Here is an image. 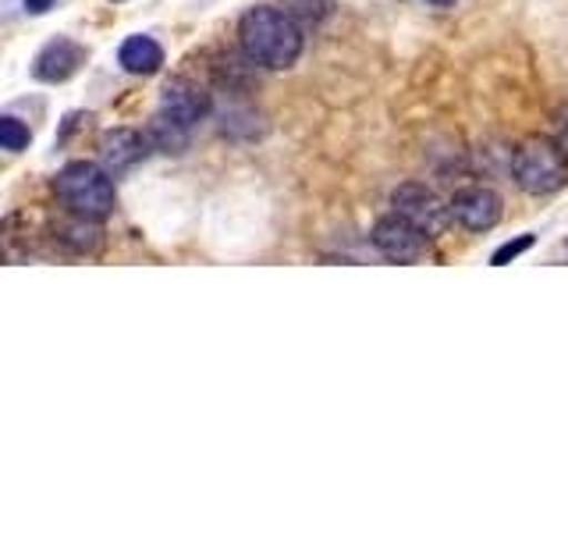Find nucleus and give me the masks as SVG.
<instances>
[{
	"instance_id": "1",
	"label": "nucleus",
	"mask_w": 568,
	"mask_h": 533,
	"mask_svg": "<svg viewBox=\"0 0 568 533\" xmlns=\"http://www.w3.org/2000/svg\"><path fill=\"white\" fill-rule=\"evenodd\" d=\"M239 43L245 50V58L266 68V71H288L306 47L302 26L284 8H248L239 18Z\"/></svg>"
},
{
	"instance_id": "2",
	"label": "nucleus",
	"mask_w": 568,
	"mask_h": 533,
	"mask_svg": "<svg viewBox=\"0 0 568 533\" xmlns=\"http://www.w3.org/2000/svg\"><path fill=\"white\" fill-rule=\"evenodd\" d=\"M53 192L64 203L68 213H82V218L103 221L111 218L118 207V189H114V174L103 164L93 160H71L53 178Z\"/></svg>"
},
{
	"instance_id": "3",
	"label": "nucleus",
	"mask_w": 568,
	"mask_h": 533,
	"mask_svg": "<svg viewBox=\"0 0 568 533\" xmlns=\"http://www.w3.org/2000/svg\"><path fill=\"white\" fill-rule=\"evenodd\" d=\"M511 178L529 195H550L568 185V150L558 139L529 135L511 153Z\"/></svg>"
},
{
	"instance_id": "4",
	"label": "nucleus",
	"mask_w": 568,
	"mask_h": 533,
	"mask_svg": "<svg viewBox=\"0 0 568 533\" xmlns=\"http://www.w3.org/2000/svg\"><path fill=\"white\" fill-rule=\"evenodd\" d=\"M390 210L402 213L405 221H413L430 239L444 235L448 224L455 221L452 218V203H444L440 195L430 185H423V182H402L395 192H390Z\"/></svg>"
},
{
	"instance_id": "5",
	"label": "nucleus",
	"mask_w": 568,
	"mask_h": 533,
	"mask_svg": "<svg viewBox=\"0 0 568 533\" xmlns=\"http://www.w3.org/2000/svg\"><path fill=\"white\" fill-rule=\"evenodd\" d=\"M369 239L381 249V257L390 263H419V260H426V253H430V235L419 231L413 221H405L395 210L373 224Z\"/></svg>"
},
{
	"instance_id": "6",
	"label": "nucleus",
	"mask_w": 568,
	"mask_h": 533,
	"mask_svg": "<svg viewBox=\"0 0 568 533\" xmlns=\"http://www.w3.org/2000/svg\"><path fill=\"white\" fill-rule=\"evenodd\" d=\"M448 203H452V218L466 231H490L505 213V200L490 185H466Z\"/></svg>"
},
{
	"instance_id": "7",
	"label": "nucleus",
	"mask_w": 568,
	"mask_h": 533,
	"mask_svg": "<svg viewBox=\"0 0 568 533\" xmlns=\"http://www.w3.org/2000/svg\"><path fill=\"white\" fill-rule=\"evenodd\" d=\"M160 111L192 129V124H200L210 114V93L192 79H171L164 93H160Z\"/></svg>"
},
{
	"instance_id": "8",
	"label": "nucleus",
	"mask_w": 568,
	"mask_h": 533,
	"mask_svg": "<svg viewBox=\"0 0 568 533\" xmlns=\"http://www.w3.org/2000/svg\"><path fill=\"white\" fill-rule=\"evenodd\" d=\"M85 64V47H79L75 40H50L32 61V76L40 82H68L71 76H79V68Z\"/></svg>"
},
{
	"instance_id": "9",
	"label": "nucleus",
	"mask_w": 568,
	"mask_h": 533,
	"mask_svg": "<svg viewBox=\"0 0 568 533\" xmlns=\"http://www.w3.org/2000/svg\"><path fill=\"white\" fill-rule=\"evenodd\" d=\"M150 135H142L135 129H111V132H103L100 135V164L111 171V174H121V171H129L135 168L142 157L150 153Z\"/></svg>"
},
{
	"instance_id": "10",
	"label": "nucleus",
	"mask_w": 568,
	"mask_h": 533,
	"mask_svg": "<svg viewBox=\"0 0 568 533\" xmlns=\"http://www.w3.org/2000/svg\"><path fill=\"white\" fill-rule=\"evenodd\" d=\"M118 61L129 76H153V71L164 68V47H160L153 36H129L118 50Z\"/></svg>"
},
{
	"instance_id": "11",
	"label": "nucleus",
	"mask_w": 568,
	"mask_h": 533,
	"mask_svg": "<svg viewBox=\"0 0 568 533\" xmlns=\"http://www.w3.org/2000/svg\"><path fill=\"white\" fill-rule=\"evenodd\" d=\"M150 142L160 150V153H182L189 147V129L185 124H178L174 118H168L164 111H160L153 121H150Z\"/></svg>"
},
{
	"instance_id": "12",
	"label": "nucleus",
	"mask_w": 568,
	"mask_h": 533,
	"mask_svg": "<svg viewBox=\"0 0 568 533\" xmlns=\"http://www.w3.org/2000/svg\"><path fill=\"white\" fill-rule=\"evenodd\" d=\"M58 235L64 245H71L75 253H93V249L100 245V228L93 218H82V213H71V221H64L58 228Z\"/></svg>"
},
{
	"instance_id": "13",
	"label": "nucleus",
	"mask_w": 568,
	"mask_h": 533,
	"mask_svg": "<svg viewBox=\"0 0 568 533\" xmlns=\"http://www.w3.org/2000/svg\"><path fill=\"white\" fill-rule=\"evenodd\" d=\"M284 11H288L298 26H316L331 14V0H284Z\"/></svg>"
},
{
	"instance_id": "14",
	"label": "nucleus",
	"mask_w": 568,
	"mask_h": 533,
	"mask_svg": "<svg viewBox=\"0 0 568 533\" xmlns=\"http://www.w3.org/2000/svg\"><path fill=\"white\" fill-rule=\"evenodd\" d=\"M29 139H32V132H29L18 118H11V114H8V118H0V147H4L8 153L26 150V147H29Z\"/></svg>"
},
{
	"instance_id": "15",
	"label": "nucleus",
	"mask_w": 568,
	"mask_h": 533,
	"mask_svg": "<svg viewBox=\"0 0 568 533\" xmlns=\"http://www.w3.org/2000/svg\"><path fill=\"white\" fill-rule=\"evenodd\" d=\"M532 245V235H519V239H515V242H505L501 249H494V257H490V263L494 266H505L508 260H515V257H523L526 253V249Z\"/></svg>"
},
{
	"instance_id": "16",
	"label": "nucleus",
	"mask_w": 568,
	"mask_h": 533,
	"mask_svg": "<svg viewBox=\"0 0 568 533\" xmlns=\"http://www.w3.org/2000/svg\"><path fill=\"white\" fill-rule=\"evenodd\" d=\"M555 132H558V142L568 150V103L558 107V114H555Z\"/></svg>"
},
{
	"instance_id": "17",
	"label": "nucleus",
	"mask_w": 568,
	"mask_h": 533,
	"mask_svg": "<svg viewBox=\"0 0 568 533\" xmlns=\"http://www.w3.org/2000/svg\"><path fill=\"white\" fill-rule=\"evenodd\" d=\"M53 4H58V0H26V11L29 14H47Z\"/></svg>"
},
{
	"instance_id": "18",
	"label": "nucleus",
	"mask_w": 568,
	"mask_h": 533,
	"mask_svg": "<svg viewBox=\"0 0 568 533\" xmlns=\"http://www.w3.org/2000/svg\"><path fill=\"white\" fill-rule=\"evenodd\" d=\"M426 4H434V8H452L455 0H426Z\"/></svg>"
},
{
	"instance_id": "19",
	"label": "nucleus",
	"mask_w": 568,
	"mask_h": 533,
	"mask_svg": "<svg viewBox=\"0 0 568 533\" xmlns=\"http://www.w3.org/2000/svg\"><path fill=\"white\" fill-rule=\"evenodd\" d=\"M565 253H568V242H565Z\"/></svg>"
},
{
	"instance_id": "20",
	"label": "nucleus",
	"mask_w": 568,
	"mask_h": 533,
	"mask_svg": "<svg viewBox=\"0 0 568 533\" xmlns=\"http://www.w3.org/2000/svg\"><path fill=\"white\" fill-rule=\"evenodd\" d=\"M114 4H118V0H114Z\"/></svg>"
}]
</instances>
